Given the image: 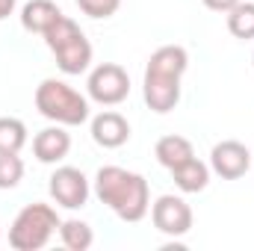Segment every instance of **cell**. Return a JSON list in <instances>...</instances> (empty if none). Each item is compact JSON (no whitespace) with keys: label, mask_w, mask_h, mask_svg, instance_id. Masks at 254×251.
Segmentation results:
<instances>
[{"label":"cell","mask_w":254,"mask_h":251,"mask_svg":"<svg viewBox=\"0 0 254 251\" xmlns=\"http://www.w3.org/2000/svg\"><path fill=\"white\" fill-rule=\"evenodd\" d=\"M190 68V54L181 45H163L151 54L145 65V80H142V95L145 104L166 116L181 104V80Z\"/></svg>","instance_id":"cell-1"},{"label":"cell","mask_w":254,"mask_h":251,"mask_svg":"<svg viewBox=\"0 0 254 251\" xmlns=\"http://www.w3.org/2000/svg\"><path fill=\"white\" fill-rule=\"evenodd\" d=\"M95 195L122 222H142L151 213V189L139 172L122 166H101L95 175Z\"/></svg>","instance_id":"cell-2"},{"label":"cell","mask_w":254,"mask_h":251,"mask_svg":"<svg viewBox=\"0 0 254 251\" xmlns=\"http://www.w3.org/2000/svg\"><path fill=\"white\" fill-rule=\"evenodd\" d=\"M36 110L48 122L63 127H80L89 122V101L57 77H48L36 86Z\"/></svg>","instance_id":"cell-3"},{"label":"cell","mask_w":254,"mask_h":251,"mask_svg":"<svg viewBox=\"0 0 254 251\" xmlns=\"http://www.w3.org/2000/svg\"><path fill=\"white\" fill-rule=\"evenodd\" d=\"M45 42L51 48V54L57 57L60 71L74 77V74H83L89 65H92V42L86 39V33L77 27V21H71L68 15H63L48 33H45Z\"/></svg>","instance_id":"cell-4"},{"label":"cell","mask_w":254,"mask_h":251,"mask_svg":"<svg viewBox=\"0 0 254 251\" xmlns=\"http://www.w3.org/2000/svg\"><path fill=\"white\" fill-rule=\"evenodd\" d=\"M60 225L63 222L51 204H27L9 228V246L15 251H39L51 243Z\"/></svg>","instance_id":"cell-5"},{"label":"cell","mask_w":254,"mask_h":251,"mask_svg":"<svg viewBox=\"0 0 254 251\" xmlns=\"http://www.w3.org/2000/svg\"><path fill=\"white\" fill-rule=\"evenodd\" d=\"M86 92L101 107H119L130 95V77L122 65L101 63L98 68H92V74L86 80Z\"/></svg>","instance_id":"cell-6"},{"label":"cell","mask_w":254,"mask_h":251,"mask_svg":"<svg viewBox=\"0 0 254 251\" xmlns=\"http://www.w3.org/2000/svg\"><path fill=\"white\" fill-rule=\"evenodd\" d=\"M151 222L166 237H187L192 231V207L181 195H160L151 204Z\"/></svg>","instance_id":"cell-7"},{"label":"cell","mask_w":254,"mask_h":251,"mask_svg":"<svg viewBox=\"0 0 254 251\" xmlns=\"http://www.w3.org/2000/svg\"><path fill=\"white\" fill-rule=\"evenodd\" d=\"M254 163V154L237 139H225L210 151V172L222 181H240Z\"/></svg>","instance_id":"cell-8"},{"label":"cell","mask_w":254,"mask_h":251,"mask_svg":"<svg viewBox=\"0 0 254 251\" xmlns=\"http://www.w3.org/2000/svg\"><path fill=\"white\" fill-rule=\"evenodd\" d=\"M51 198L65 207V210H80L86 201H89V181H86V175L80 172V169H74V166H60L54 175H51Z\"/></svg>","instance_id":"cell-9"},{"label":"cell","mask_w":254,"mask_h":251,"mask_svg":"<svg viewBox=\"0 0 254 251\" xmlns=\"http://www.w3.org/2000/svg\"><path fill=\"white\" fill-rule=\"evenodd\" d=\"M68 151H71V133H68L63 125L45 127V130H39L36 139H33V154H36V160L45 163V166L63 163L65 157H68Z\"/></svg>","instance_id":"cell-10"},{"label":"cell","mask_w":254,"mask_h":251,"mask_svg":"<svg viewBox=\"0 0 254 251\" xmlns=\"http://www.w3.org/2000/svg\"><path fill=\"white\" fill-rule=\"evenodd\" d=\"M92 139H95V145H101V148H122L127 145V139H130V122H127L122 113H116V110H107V113H101V116H95L92 119Z\"/></svg>","instance_id":"cell-11"},{"label":"cell","mask_w":254,"mask_h":251,"mask_svg":"<svg viewBox=\"0 0 254 251\" xmlns=\"http://www.w3.org/2000/svg\"><path fill=\"white\" fill-rule=\"evenodd\" d=\"M60 18H63V9L54 0H30L21 9V27L27 33H39V36H45Z\"/></svg>","instance_id":"cell-12"},{"label":"cell","mask_w":254,"mask_h":251,"mask_svg":"<svg viewBox=\"0 0 254 251\" xmlns=\"http://www.w3.org/2000/svg\"><path fill=\"white\" fill-rule=\"evenodd\" d=\"M154 157H157L160 166H166V169L172 172V169H178L181 163H187V160L195 157V148H192V142L187 139V136L169 133V136L157 139V145H154Z\"/></svg>","instance_id":"cell-13"},{"label":"cell","mask_w":254,"mask_h":251,"mask_svg":"<svg viewBox=\"0 0 254 251\" xmlns=\"http://www.w3.org/2000/svg\"><path fill=\"white\" fill-rule=\"evenodd\" d=\"M172 178H175V187L181 189V192H204L207 184H210V166L207 163H201L198 157H192L187 163H181L178 169H172Z\"/></svg>","instance_id":"cell-14"},{"label":"cell","mask_w":254,"mask_h":251,"mask_svg":"<svg viewBox=\"0 0 254 251\" xmlns=\"http://www.w3.org/2000/svg\"><path fill=\"white\" fill-rule=\"evenodd\" d=\"M60 240L68 251H89L95 243V231L83 219H65L60 225Z\"/></svg>","instance_id":"cell-15"},{"label":"cell","mask_w":254,"mask_h":251,"mask_svg":"<svg viewBox=\"0 0 254 251\" xmlns=\"http://www.w3.org/2000/svg\"><path fill=\"white\" fill-rule=\"evenodd\" d=\"M27 145V125L21 119L3 116L0 119V154H21Z\"/></svg>","instance_id":"cell-16"},{"label":"cell","mask_w":254,"mask_h":251,"mask_svg":"<svg viewBox=\"0 0 254 251\" xmlns=\"http://www.w3.org/2000/svg\"><path fill=\"white\" fill-rule=\"evenodd\" d=\"M228 30L234 39H254V3L240 0L231 12H228Z\"/></svg>","instance_id":"cell-17"},{"label":"cell","mask_w":254,"mask_h":251,"mask_svg":"<svg viewBox=\"0 0 254 251\" xmlns=\"http://www.w3.org/2000/svg\"><path fill=\"white\" fill-rule=\"evenodd\" d=\"M24 181V160L18 154H0V189H15Z\"/></svg>","instance_id":"cell-18"},{"label":"cell","mask_w":254,"mask_h":251,"mask_svg":"<svg viewBox=\"0 0 254 251\" xmlns=\"http://www.w3.org/2000/svg\"><path fill=\"white\" fill-rule=\"evenodd\" d=\"M77 6H80V12H83V15H89V18L101 21V18H113V15L119 12L122 0H77Z\"/></svg>","instance_id":"cell-19"},{"label":"cell","mask_w":254,"mask_h":251,"mask_svg":"<svg viewBox=\"0 0 254 251\" xmlns=\"http://www.w3.org/2000/svg\"><path fill=\"white\" fill-rule=\"evenodd\" d=\"M240 0H204V6L207 9H213V12H222V15H228L234 6H237Z\"/></svg>","instance_id":"cell-20"},{"label":"cell","mask_w":254,"mask_h":251,"mask_svg":"<svg viewBox=\"0 0 254 251\" xmlns=\"http://www.w3.org/2000/svg\"><path fill=\"white\" fill-rule=\"evenodd\" d=\"M15 6H18V0H0V21L9 18V15L15 12Z\"/></svg>","instance_id":"cell-21"},{"label":"cell","mask_w":254,"mask_h":251,"mask_svg":"<svg viewBox=\"0 0 254 251\" xmlns=\"http://www.w3.org/2000/svg\"><path fill=\"white\" fill-rule=\"evenodd\" d=\"M252 63H254V57H252Z\"/></svg>","instance_id":"cell-22"}]
</instances>
